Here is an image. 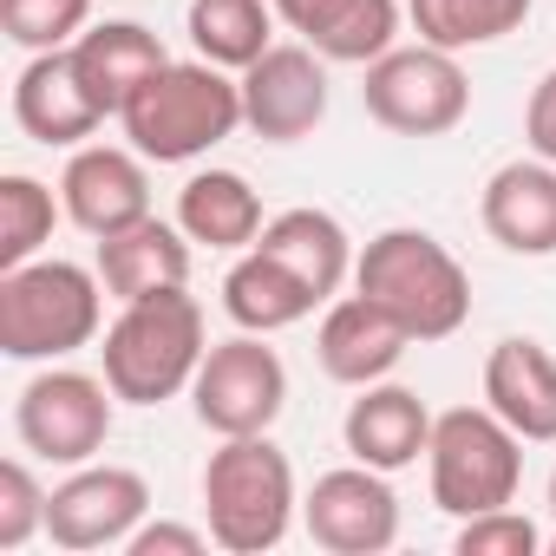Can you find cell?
<instances>
[{
  "label": "cell",
  "mask_w": 556,
  "mask_h": 556,
  "mask_svg": "<svg viewBox=\"0 0 556 556\" xmlns=\"http://www.w3.org/2000/svg\"><path fill=\"white\" fill-rule=\"evenodd\" d=\"M125 144L151 164H190L236 138L242 125V79H223L210 60H164L118 112Z\"/></svg>",
  "instance_id": "obj_1"
},
{
  "label": "cell",
  "mask_w": 556,
  "mask_h": 556,
  "mask_svg": "<svg viewBox=\"0 0 556 556\" xmlns=\"http://www.w3.org/2000/svg\"><path fill=\"white\" fill-rule=\"evenodd\" d=\"M203 354H210V341H203L197 295L157 289L144 302H118V321L105 328V348H99V374L112 380V393L125 406H164V400L190 393Z\"/></svg>",
  "instance_id": "obj_2"
},
{
  "label": "cell",
  "mask_w": 556,
  "mask_h": 556,
  "mask_svg": "<svg viewBox=\"0 0 556 556\" xmlns=\"http://www.w3.org/2000/svg\"><path fill=\"white\" fill-rule=\"evenodd\" d=\"M105 328V282L99 268L66 255H34L0 268V354L8 361H66L92 348Z\"/></svg>",
  "instance_id": "obj_3"
},
{
  "label": "cell",
  "mask_w": 556,
  "mask_h": 556,
  "mask_svg": "<svg viewBox=\"0 0 556 556\" xmlns=\"http://www.w3.org/2000/svg\"><path fill=\"white\" fill-rule=\"evenodd\" d=\"M354 289L374 295L413 341H445L471 321V275L426 229H380L354 255Z\"/></svg>",
  "instance_id": "obj_4"
},
{
  "label": "cell",
  "mask_w": 556,
  "mask_h": 556,
  "mask_svg": "<svg viewBox=\"0 0 556 556\" xmlns=\"http://www.w3.org/2000/svg\"><path fill=\"white\" fill-rule=\"evenodd\" d=\"M302 497H295V465L268 432L223 439L203 465V523L216 549L229 556H262L289 536Z\"/></svg>",
  "instance_id": "obj_5"
},
{
  "label": "cell",
  "mask_w": 556,
  "mask_h": 556,
  "mask_svg": "<svg viewBox=\"0 0 556 556\" xmlns=\"http://www.w3.org/2000/svg\"><path fill=\"white\" fill-rule=\"evenodd\" d=\"M426 471H432V504L465 523V517L504 510L517 497V484H523V439L491 406H452V413L432 419Z\"/></svg>",
  "instance_id": "obj_6"
},
{
  "label": "cell",
  "mask_w": 556,
  "mask_h": 556,
  "mask_svg": "<svg viewBox=\"0 0 556 556\" xmlns=\"http://www.w3.org/2000/svg\"><path fill=\"white\" fill-rule=\"evenodd\" d=\"M361 99H367V118L387 125V131H400V138H445L471 112V79H465L458 53L419 40V47L380 53L367 66Z\"/></svg>",
  "instance_id": "obj_7"
},
{
  "label": "cell",
  "mask_w": 556,
  "mask_h": 556,
  "mask_svg": "<svg viewBox=\"0 0 556 556\" xmlns=\"http://www.w3.org/2000/svg\"><path fill=\"white\" fill-rule=\"evenodd\" d=\"M112 380L105 374H79V367H47L21 387L14 400V432L34 458L47 465H92L112 439Z\"/></svg>",
  "instance_id": "obj_8"
},
{
  "label": "cell",
  "mask_w": 556,
  "mask_h": 556,
  "mask_svg": "<svg viewBox=\"0 0 556 556\" xmlns=\"http://www.w3.org/2000/svg\"><path fill=\"white\" fill-rule=\"evenodd\" d=\"M190 406L197 426L216 439H242V432H268L289 406V367L268 348V334H229L203 354L197 380H190Z\"/></svg>",
  "instance_id": "obj_9"
},
{
  "label": "cell",
  "mask_w": 556,
  "mask_h": 556,
  "mask_svg": "<svg viewBox=\"0 0 556 556\" xmlns=\"http://www.w3.org/2000/svg\"><path fill=\"white\" fill-rule=\"evenodd\" d=\"M151 484L131 465H73V478L53 484L47 497V536L53 549H125V536L144 523Z\"/></svg>",
  "instance_id": "obj_10"
},
{
  "label": "cell",
  "mask_w": 556,
  "mask_h": 556,
  "mask_svg": "<svg viewBox=\"0 0 556 556\" xmlns=\"http://www.w3.org/2000/svg\"><path fill=\"white\" fill-rule=\"evenodd\" d=\"M302 523H308L315 549H328V556H380L400 543V497H393L387 471L354 458V465L315 478V491L302 497Z\"/></svg>",
  "instance_id": "obj_11"
},
{
  "label": "cell",
  "mask_w": 556,
  "mask_h": 556,
  "mask_svg": "<svg viewBox=\"0 0 556 556\" xmlns=\"http://www.w3.org/2000/svg\"><path fill=\"white\" fill-rule=\"evenodd\" d=\"M328 118V60L302 47H268L242 66V125L268 144H295Z\"/></svg>",
  "instance_id": "obj_12"
},
{
  "label": "cell",
  "mask_w": 556,
  "mask_h": 556,
  "mask_svg": "<svg viewBox=\"0 0 556 556\" xmlns=\"http://www.w3.org/2000/svg\"><path fill=\"white\" fill-rule=\"evenodd\" d=\"M151 157L125 151V144H79L66 177H60V203L66 216L99 242V236H118L131 223L151 216V177H144Z\"/></svg>",
  "instance_id": "obj_13"
},
{
  "label": "cell",
  "mask_w": 556,
  "mask_h": 556,
  "mask_svg": "<svg viewBox=\"0 0 556 556\" xmlns=\"http://www.w3.org/2000/svg\"><path fill=\"white\" fill-rule=\"evenodd\" d=\"M406 348H413V334L374 302V295H334L328 302V315H321V328H315V361H321V374L328 380H341V387H374V380H387L400 361H406Z\"/></svg>",
  "instance_id": "obj_14"
},
{
  "label": "cell",
  "mask_w": 556,
  "mask_h": 556,
  "mask_svg": "<svg viewBox=\"0 0 556 556\" xmlns=\"http://www.w3.org/2000/svg\"><path fill=\"white\" fill-rule=\"evenodd\" d=\"M14 125L34 144H60V151H79L105 125V112L92 105V92H86V79L73 66V47L34 53L21 66V79H14Z\"/></svg>",
  "instance_id": "obj_15"
},
{
  "label": "cell",
  "mask_w": 556,
  "mask_h": 556,
  "mask_svg": "<svg viewBox=\"0 0 556 556\" xmlns=\"http://www.w3.org/2000/svg\"><path fill=\"white\" fill-rule=\"evenodd\" d=\"M484 406L523 445H549L556 439V354L530 334L497 341L484 354Z\"/></svg>",
  "instance_id": "obj_16"
},
{
  "label": "cell",
  "mask_w": 556,
  "mask_h": 556,
  "mask_svg": "<svg viewBox=\"0 0 556 556\" xmlns=\"http://www.w3.org/2000/svg\"><path fill=\"white\" fill-rule=\"evenodd\" d=\"M478 223L510 255H556V164L543 157L497 164L478 197Z\"/></svg>",
  "instance_id": "obj_17"
},
{
  "label": "cell",
  "mask_w": 556,
  "mask_h": 556,
  "mask_svg": "<svg viewBox=\"0 0 556 556\" xmlns=\"http://www.w3.org/2000/svg\"><path fill=\"white\" fill-rule=\"evenodd\" d=\"M341 439H348V452H354L361 465H374V471H406V465H419L426 445H432V413H426V400H419L413 387L374 380V387H361V400L348 406Z\"/></svg>",
  "instance_id": "obj_18"
},
{
  "label": "cell",
  "mask_w": 556,
  "mask_h": 556,
  "mask_svg": "<svg viewBox=\"0 0 556 556\" xmlns=\"http://www.w3.org/2000/svg\"><path fill=\"white\" fill-rule=\"evenodd\" d=\"M99 282L112 302H144L157 289H184L190 282V236L177 223H131L118 236H99Z\"/></svg>",
  "instance_id": "obj_19"
},
{
  "label": "cell",
  "mask_w": 556,
  "mask_h": 556,
  "mask_svg": "<svg viewBox=\"0 0 556 556\" xmlns=\"http://www.w3.org/2000/svg\"><path fill=\"white\" fill-rule=\"evenodd\" d=\"M255 249H268L289 275H302L315 289V302H334L341 282H354V236L341 229V216H328L315 203H295L282 216H268Z\"/></svg>",
  "instance_id": "obj_20"
},
{
  "label": "cell",
  "mask_w": 556,
  "mask_h": 556,
  "mask_svg": "<svg viewBox=\"0 0 556 556\" xmlns=\"http://www.w3.org/2000/svg\"><path fill=\"white\" fill-rule=\"evenodd\" d=\"M164 60H170L164 40H157L151 27H138V21H105V27H86V34L73 40V66H79V79H86V92H92V105H99L105 118H118L125 99H131Z\"/></svg>",
  "instance_id": "obj_21"
},
{
  "label": "cell",
  "mask_w": 556,
  "mask_h": 556,
  "mask_svg": "<svg viewBox=\"0 0 556 556\" xmlns=\"http://www.w3.org/2000/svg\"><path fill=\"white\" fill-rule=\"evenodd\" d=\"M321 302L315 289L302 282V275H289L282 262H275L268 249H242L223 275V315L249 334H282L295 321H308Z\"/></svg>",
  "instance_id": "obj_22"
},
{
  "label": "cell",
  "mask_w": 556,
  "mask_h": 556,
  "mask_svg": "<svg viewBox=\"0 0 556 556\" xmlns=\"http://www.w3.org/2000/svg\"><path fill=\"white\" fill-rule=\"evenodd\" d=\"M177 229L203 249H255L262 236V197L249 190L242 170H197L177 190Z\"/></svg>",
  "instance_id": "obj_23"
},
{
  "label": "cell",
  "mask_w": 556,
  "mask_h": 556,
  "mask_svg": "<svg viewBox=\"0 0 556 556\" xmlns=\"http://www.w3.org/2000/svg\"><path fill=\"white\" fill-rule=\"evenodd\" d=\"M184 34H190L197 60L242 73L275 47V8H262V0H190Z\"/></svg>",
  "instance_id": "obj_24"
},
{
  "label": "cell",
  "mask_w": 556,
  "mask_h": 556,
  "mask_svg": "<svg viewBox=\"0 0 556 556\" xmlns=\"http://www.w3.org/2000/svg\"><path fill=\"white\" fill-rule=\"evenodd\" d=\"M536 0H406V21L426 47H445V53H471V47H491L504 34H517L530 21Z\"/></svg>",
  "instance_id": "obj_25"
},
{
  "label": "cell",
  "mask_w": 556,
  "mask_h": 556,
  "mask_svg": "<svg viewBox=\"0 0 556 556\" xmlns=\"http://www.w3.org/2000/svg\"><path fill=\"white\" fill-rule=\"evenodd\" d=\"M400 40V0H334L328 21L308 34V47L334 66H374Z\"/></svg>",
  "instance_id": "obj_26"
},
{
  "label": "cell",
  "mask_w": 556,
  "mask_h": 556,
  "mask_svg": "<svg viewBox=\"0 0 556 556\" xmlns=\"http://www.w3.org/2000/svg\"><path fill=\"white\" fill-rule=\"evenodd\" d=\"M53 190L27 170L0 177V268H21L53 242Z\"/></svg>",
  "instance_id": "obj_27"
},
{
  "label": "cell",
  "mask_w": 556,
  "mask_h": 556,
  "mask_svg": "<svg viewBox=\"0 0 556 556\" xmlns=\"http://www.w3.org/2000/svg\"><path fill=\"white\" fill-rule=\"evenodd\" d=\"M92 0H0V34L21 53H60L86 34Z\"/></svg>",
  "instance_id": "obj_28"
},
{
  "label": "cell",
  "mask_w": 556,
  "mask_h": 556,
  "mask_svg": "<svg viewBox=\"0 0 556 556\" xmlns=\"http://www.w3.org/2000/svg\"><path fill=\"white\" fill-rule=\"evenodd\" d=\"M47 497L53 491H40L27 458L0 465V549H21V543H34L47 530Z\"/></svg>",
  "instance_id": "obj_29"
},
{
  "label": "cell",
  "mask_w": 556,
  "mask_h": 556,
  "mask_svg": "<svg viewBox=\"0 0 556 556\" xmlns=\"http://www.w3.org/2000/svg\"><path fill=\"white\" fill-rule=\"evenodd\" d=\"M458 556H536L543 549V530L523 517V510H484V517H465L458 523Z\"/></svg>",
  "instance_id": "obj_30"
},
{
  "label": "cell",
  "mask_w": 556,
  "mask_h": 556,
  "mask_svg": "<svg viewBox=\"0 0 556 556\" xmlns=\"http://www.w3.org/2000/svg\"><path fill=\"white\" fill-rule=\"evenodd\" d=\"M216 536L210 530H197V523H170V517H157V523H138L131 536H125V556H203Z\"/></svg>",
  "instance_id": "obj_31"
},
{
  "label": "cell",
  "mask_w": 556,
  "mask_h": 556,
  "mask_svg": "<svg viewBox=\"0 0 556 556\" xmlns=\"http://www.w3.org/2000/svg\"><path fill=\"white\" fill-rule=\"evenodd\" d=\"M523 144H530V157H543V164H556V66L530 86V99H523Z\"/></svg>",
  "instance_id": "obj_32"
},
{
  "label": "cell",
  "mask_w": 556,
  "mask_h": 556,
  "mask_svg": "<svg viewBox=\"0 0 556 556\" xmlns=\"http://www.w3.org/2000/svg\"><path fill=\"white\" fill-rule=\"evenodd\" d=\"M328 8H334V0H275V21H289V27L308 40V34L328 21Z\"/></svg>",
  "instance_id": "obj_33"
},
{
  "label": "cell",
  "mask_w": 556,
  "mask_h": 556,
  "mask_svg": "<svg viewBox=\"0 0 556 556\" xmlns=\"http://www.w3.org/2000/svg\"><path fill=\"white\" fill-rule=\"evenodd\" d=\"M549 510H556V471H549Z\"/></svg>",
  "instance_id": "obj_34"
},
{
  "label": "cell",
  "mask_w": 556,
  "mask_h": 556,
  "mask_svg": "<svg viewBox=\"0 0 556 556\" xmlns=\"http://www.w3.org/2000/svg\"><path fill=\"white\" fill-rule=\"evenodd\" d=\"M543 549H556V536H543Z\"/></svg>",
  "instance_id": "obj_35"
}]
</instances>
